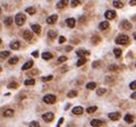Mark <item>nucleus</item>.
Wrapping results in <instances>:
<instances>
[{"instance_id":"nucleus-19","label":"nucleus","mask_w":136,"mask_h":127,"mask_svg":"<svg viewBox=\"0 0 136 127\" xmlns=\"http://www.w3.org/2000/svg\"><path fill=\"white\" fill-rule=\"evenodd\" d=\"M134 119H135L134 115H131V114H128V115L125 116V122H128V124H132V122H134Z\"/></svg>"},{"instance_id":"nucleus-27","label":"nucleus","mask_w":136,"mask_h":127,"mask_svg":"<svg viewBox=\"0 0 136 127\" xmlns=\"http://www.w3.org/2000/svg\"><path fill=\"white\" fill-rule=\"evenodd\" d=\"M95 88H97V83H94V82H90V83L86 84L87 90H94Z\"/></svg>"},{"instance_id":"nucleus-55","label":"nucleus","mask_w":136,"mask_h":127,"mask_svg":"<svg viewBox=\"0 0 136 127\" xmlns=\"http://www.w3.org/2000/svg\"><path fill=\"white\" fill-rule=\"evenodd\" d=\"M1 42H2V41H1V39H0V44H1Z\"/></svg>"},{"instance_id":"nucleus-53","label":"nucleus","mask_w":136,"mask_h":127,"mask_svg":"<svg viewBox=\"0 0 136 127\" xmlns=\"http://www.w3.org/2000/svg\"><path fill=\"white\" fill-rule=\"evenodd\" d=\"M1 70H2V68H1V67H0V73H1Z\"/></svg>"},{"instance_id":"nucleus-38","label":"nucleus","mask_w":136,"mask_h":127,"mask_svg":"<svg viewBox=\"0 0 136 127\" xmlns=\"http://www.w3.org/2000/svg\"><path fill=\"white\" fill-rule=\"evenodd\" d=\"M18 88V84L16 82H11V83L8 84V88H12L14 90V88Z\"/></svg>"},{"instance_id":"nucleus-12","label":"nucleus","mask_w":136,"mask_h":127,"mask_svg":"<svg viewBox=\"0 0 136 127\" xmlns=\"http://www.w3.org/2000/svg\"><path fill=\"white\" fill-rule=\"evenodd\" d=\"M109 26H110L109 22L104 20V22H101V23L99 24V30H101V31H106V30L109 28Z\"/></svg>"},{"instance_id":"nucleus-54","label":"nucleus","mask_w":136,"mask_h":127,"mask_svg":"<svg viewBox=\"0 0 136 127\" xmlns=\"http://www.w3.org/2000/svg\"><path fill=\"white\" fill-rule=\"evenodd\" d=\"M1 12H2V10H1V8H0V15H1Z\"/></svg>"},{"instance_id":"nucleus-7","label":"nucleus","mask_w":136,"mask_h":127,"mask_svg":"<svg viewBox=\"0 0 136 127\" xmlns=\"http://www.w3.org/2000/svg\"><path fill=\"white\" fill-rule=\"evenodd\" d=\"M58 20V15H51V16H49V17L47 18V23L49 25H53V24H56V22Z\"/></svg>"},{"instance_id":"nucleus-10","label":"nucleus","mask_w":136,"mask_h":127,"mask_svg":"<svg viewBox=\"0 0 136 127\" xmlns=\"http://www.w3.org/2000/svg\"><path fill=\"white\" fill-rule=\"evenodd\" d=\"M31 28H32V31L34 32L35 34H37V35L41 34V26L39 24H32L31 25Z\"/></svg>"},{"instance_id":"nucleus-43","label":"nucleus","mask_w":136,"mask_h":127,"mask_svg":"<svg viewBox=\"0 0 136 127\" xmlns=\"http://www.w3.org/2000/svg\"><path fill=\"white\" fill-rule=\"evenodd\" d=\"M129 88H131L132 90H135V88H136V82H135V81L132 82V83L129 84Z\"/></svg>"},{"instance_id":"nucleus-26","label":"nucleus","mask_w":136,"mask_h":127,"mask_svg":"<svg viewBox=\"0 0 136 127\" xmlns=\"http://www.w3.org/2000/svg\"><path fill=\"white\" fill-rule=\"evenodd\" d=\"M18 62V57H11V58L8 60V64L9 65H16Z\"/></svg>"},{"instance_id":"nucleus-24","label":"nucleus","mask_w":136,"mask_h":127,"mask_svg":"<svg viewBox=\"0 0 136 127\" xmlns=\"http://www.w3.org/2000/svg\"><path fill=\"white\" fill-rule=\"evenodd\" d=\"M100 41H101V38H100L99 35H93V36H92V39H91V42L93 44H98Z\"/></svg>"},{"instance_id":"nucleus-51","label":"nucleus","mask_w":136,"mask_h":127,"mask_svg":"<svg viewBox=\"0 0 136 127\" xmlns=\"http://www.w3.org/2000/svg\"><path fill=\"white\" fill-rule=\"evenodd\" d=\"M67 69H68V68H67V67H64V68H62V69H61V72H62V73H64V72H66V70H67Z\"/></svg>"},{"instance_id":"nucleus-28","label":"nucleus","mask_w":136,"mask_h":127,"mask_svg":"<svg viewBox=\"0 0 136 127\" xmlns=\"http://www.w3.org/2000/svg\"><path fill=\"white\" fill-rule=\"evenodd\" d=\"M9 56H10V52H9V51H2V52H0V58H1V59H6V58H8Z\"/></svg>"},{"instance_id":"nucleus-37","label":"nucleus","mask_w":136,"mask_h":127,"mask_svg":"<svg viewBox=\"0 0 136 127\" xmlns=\"http://www.w3.org/2000/svg\"><path fill=\"white\" fill-rule=\"evenodd\" d=\"M108 69L110 72H117V70H119V68H118V66H117V65H110V66L108 67Z\"/></svg>"},{"instance_id":"nucleus-25","label":"nucleus","mask_w":136,"mask_h":127,"mask_svg":"<svg viewBox=\"0 0 136 127\" xmlns=\"http://www.w3.org/2000/svg\"><path fill=\"white\" fill-rule=\"evenodd\" d=\"M52 57H53V54H52L51 52H43L42 54V58L44 59V60H49V59H51Z\"/></svg>"},{"instance_id":"nucleus-31","label":"nucleus","mask_w":136,"mask_h":127,"mask_svg":"<svg viewBox=\"0 0 136 127\" xmlns=\"http://www.w3.org/2000/svg\"><path fill=\"white\" fill-rule=\"evenodd\" d=\"M25 10H26L27 14H30V15H34L35 12H36V10H35L34 7H27Z\"/></svg>"},{"instance_id":"nucleus-45","label":"nucleus","mask_w":136,"mask_h":127,"mask_svg":"<svg viewBox=\"0 0 136 127\" xmlns=\"http://www.w3.org/2000/svg\"><path fill=\"white\" fill-rule=\"evenodd\" d=\"M36 74H39V70H37V69H34L33 72L30 73V75H36Z\"/></svg>"},{"instance_id":"nucleus-4","label":"nucleus","mask_w":136,"mask_h":127,"mask_svg":"<svg viewBox=\"0 0 136 127\" xmlns=\"http://www.w3.org/2000/svg\"><path fill=\"white\" fill-rule=\"evenodd\" d=\"M23 38H24V40L25 41H27V42H33L34 41V36H33L32 32H31L30 30L24 31V33H23Z\"/></svg>"},{"instance_id":"nucleus-29","label":"nucleus","mask_w":136,"mask_h":127,"mask_svg":"<svg viewBox=\"0 0 136 127\" xmlns=\"http://www.w3.org/2000/svg\"><path fill=\"white\" fill-rule=\"evenodd\" d=\"M67 96L68 98H75V96H77V91H75V90L69 91V92L67 93Z\"/></svg>"},{"instance_id":"nucleus-30","label":"nucleus","mask_w":136,"mask_h":127,"mask_svg":"<svg viewBox=\"0 0 136 127\" xmlns=\"http://www.w3.org/2000/svg\"><path fill=\"white\" fill-rule=\"evenodd\" d=\"M97 109H98V107H95V106H92V107H89L86 109V112L87 114H93V112H95V111H97Z\"/></svg>"},{"instance_id":"nucleus-39","label":"nucleus","mask_w":136,"mask_h":127,"mask_svg":"<svg viewBox=\"0 0 136 127\" xmlns=\"http://www.w3.org/2000/svg\"><path fill=\"white\" fill-rule=\"evenodd\" d=\"M65 61H67V57L66 56H61V57H59V58H58L57 62L58 64H61V62H65Z\"/></svg>"},{"instance_id":"nucleus-41","label":"nucleus","mask_w":136,"mask_h":127,"mask_svg":"<svg viewBox=\"0 0 136 127\" xmlns=\"http://www.w3.org/2000/svg\"><path fill=\"white\" fill-rule=\"evenodd\" d=\"M100 65H101V61L97 60V61H94V62L92 64V67H93V68H98V67H100Z\"/></svg>"},{"instance_id":"nucleus-46","label":"nucleus","mask_w":136,"mask_h":127,"mask_svg":"<svg viewBox=\"0 0 136 127\" xmlns=\"http://www.w3.org/2000/svg\"><path fill=\"white\" fill-rule=\"evenodd\" d=\"M129 5H131V6H135L136 5V0H131V1H129Z\"/></svg>"},{"instance_id":"nucleus-34","label":"nucleus","mask_w":136,"mask_h":127,"mask_svg":"<svg viewBox=\"0 0 136 127\" xmlns=\"http://www.w3.org/2000/svg\"><path fill=\"white\" fill-rule=\"evenodd\" d=\"M114 54H115V56H116V58H120L121 57V50L118 49V48H116V49H114Z\"/></svg>"},{"instance_id":"nucleus-52","label":"nucleus","mask_w":136,"mask_h":127,"mask_svg":"<svg viewBox=\"0 0 136 127\" xmlns=\"http://www.w3.org/2000/svg\"><path fill=\"white\" fill-rule=\"evenodd\" d=\"M69 107H70V104H67V106H66V107H65V109H66V110H67V109H68V108H69Z\"/></svg>"},{"instance_id":"nucleus-14","label":"nucleus","mask_w":136,"mask_h":127,"mask_svg":"<svg viewBox=\"0 0 136 127\" xmlns=\"http://www.w3.org/2000/svg\"><path fill=\"white\" fill-rule=\"evenodd\" d=\"M89 54H90V52L87 51V50L81 49V50H77L76 51V56H78L79 58H82V57H84V56H89Z\"/></svg>"},{"instance_id":"nucleus-17","label":"nucleus","mask_w":136,"mask_h":127,"mask_svg":"<svg viewBox=\"0 0 136 127\" xmlns=\"http://www.w3.org/2000/svg\"><path fill=\"white\" fill-rule=\"evenodd\" d=\"M33 61L32 60H30V61H26V62L23 65V67H22V69L23 70H27V69H30V68H32V66H33Z\"/></svg>"},{"instance_id":"nucleus-56","label":"nucleus","mask_w":136,"mask_h":127,"mask_svg":"<svg viewBox=\"0 0 136 127\" xmlns=\"http://www.w3.org/2000/svg\"><path fill=\"white\" fill-rule=\"evenodd\" d=\"M0 27H1V25H0Z\"/></svg>"},{"instance_id":"nucleus-3","label":"nucleus","mask_w":136,"mask_h":127,"mask_svg":"<svg viewBox=\"0 0 136 127\" xmlns=\"http://www.w3.org/2000/svg\"><path fill=\"white\" fill-rule=\"evenodd\" d=\"M43 101H44V103H47V104H53V103L57 101V96L53 94H47L43 96Z\"/></svg>"},{"instance_id":"nucleus-49","label":"nucleus","mask_w":136,"mask_h":127,"mask_svg":"<svg viewBox=\"0 0 136 127\" xmlns=\"http://www.w3.org/2000/svg\"><path fill=\"white\" fill-rule=\"evenodd\" d=\"M73 49V46H67V48H66V51H70V50H72Z\"/></svg>"},{"instance_id":"nucleus-32","label":"nucleus","mask_w":136,"mask_h":127,"mask_svg":"<svg viewBox=\"0 0 136 127\" xmlns=\"http://www.w3.org/2000/svg\"><path fill=\"white\" fill-rule=\"evenodd\" d=\"M3 23H5V25H7V26H10V25L12 24V17H6Z\"/></svg>"},{"instance_id":"nucleus-21","label":"nucleus","mask_w":136,"mask_h":127,"mask_svg":"<svg viewBox=\"0 0 136 127\" xmlns=\"http://www.w3.org/2000/svg\"><path fill=\"white\" fill-rule=\"evenodd\" d=\"M14 112H15V111H14L12 109H6L5 112H3V116H5V117H7V118L12 117V116H14Z\"/></svg>"},{"instance_id":"nucleus-47","label":"nucleus","mask_w":136,"mask_h":127,"mask_svg":"<svg viewBox=\"0 0 136 127\" xmlns=\"http://www.w3.org/2000/svg\"><path fill=\"white\" fill-rule=\"evenodd\" d=\"M62 122H64V118H60V119H59V122H58V125H57V127H60V125L62 124Z\"/></svg>"},{"instance_id":"nucleus-11","label":"nucleus","mask_w":136,"mask_h":127,"mask_svg":"<svg viewBox=\"0 0 136 127\" xmlns=\"http://www.w3.org/2000/svg\"><path fill=\"white\" fill-rule=\"evenodd\" d=\"M66 24H67V26L68 27H70V28H74V26H75V24H76V20L75 18H67L66 20Z\"/></svg>"},{"instance_id":"nucleus-22","label":"nucleus","mask_w":136,"mask_h":127,"mask_svg":"<svg viewBox=\"0 0 136 127\" xmlns=\"http://www.w3.org/2000/svg\"><path fill=\"white\" fill-rule=\"evenodd\" d=\"M85 64H86V58H85V57H82V58H79L78 60H77L76 66L81 67V66H83V65H85Z\"/></svg>"},{"instance_id":"nucleus-18","label":"nucleus","mask_w":136,"mask_h":127,"mask_svg":"<svg viewBox=\"0 0 136 127\" xmlns=\"http://www.w3.org/2000/svg\"><path fill=\"white\" fill-rule=\"evenodd\" d=\"M57 36H58V33L56 31H53V30H50V31H48V38H50L51 40L56 39Z\"/></svg>"},{"instance_id":"nucleus-8","label":"nucleus","mask_w":136,"mask_h":127,"mask_svg":"<svg viewBox=\"0 0 136 127\" xmlns=\"http://www.w3.org/2000/svg\"><path fill=\"white\" fill-rule=\"evenodd\" d=\"M120 27L123 30H126V31H128V30L132 28V24H131V22H128L127 20H124L123 22L120 23Z\"/></svg>"},{"instance_id":"nucleus-42","label":"nucleus","mask_w":136,"mask_h":127,"mask_svg":"<svg viewBox=\"0 0 136 127\" xmlns=\"http://www.w3.org/2000/svg\"><path fill=\"white\" fill-rule=\"evenodd\" d=\"M30 127H40V124L34 120V122H30Z\"/></svg>"},{"instance_id":"nucleus-15","label":"nucleus","mask_w":136,"mask_h":127,"mask_svg":"<svg viewBox=\"0 0 136 127\" xmlns=\"http://www.w3.org/2000/svg\"><path fill=\"white\" fill-rule=\"evenodd\" d=\"M109 118L111 120H114V122H116V120H118L119 118H120V114L119 112H111L109 114Z\"/></svg>"},{"instance_id":"nucleus-23","label":"nucleus","mask_w":136,"mask_h":127,"mask_svg":"<svg viewBox=\"0 0 136 127\" xmlns=\"http://www.w3.org/2000/svg\"><path fill=\"white\" fill-rule=\"evenodd\" d=\"M112 4H114L115 8H123V7H124V2L120 1V0H116V1H114Z\"/></svg>"},{"instance_id":"nucleus-9","label":"nucleus","mask_w":136,"mask_h":127,"mask_svg":"<svg viewBox=\"0 0 136 127\" xmlns=\"http://www.w3.org/2000/svg\"><path fill=\"white\" fill-rule=\"evenodd\" d=\"M68 2H69V0H60V1H58L56 7H57L58 9H62V8H65L67 5H68Z\"/></svg>"},{"instance_id":"nucleus-35","label":"nucleus","mask_w":136,"mask_h":127,"mask_svg":"<svg viewBox=\"0 0 136 127\" xmlns=\"http://www.w3.org/2000/svg\"><path fill=\"white\" fill-rule=\"evenodd\" d=\"M25 85H34L35 84V80H33V78H30V80H26V81L24 82Z\"/></svg>"},{"instance_id":"nucleus-1","label":"nucleus","mask_w":136,"mask_h":127,"mask_svg":"<svg viewBox=\"0 0 136 127\" xmlns=\"http://www.w3.org/2000/svg\"><path fill=\"white\" fill-rule=\"evenodd\" d=\"M116 43L121 44V46H126V44L129 43V36L126 34H119L116 38Z\"/></svg>"},{"instance_id":"nucleus-40","label":"nucleus","mask_w":136,"mask_h":127,"mask_svg":"<svg viewBox=\"0 0 136 127\" xmlns=\"http://www.w3.org/2000/svg\"><path fill=\"white\" fill-rule=\"evenodd\" d=\"M52 78H53V76H52V75L44 76V77H42V82H49V81H51Z\"/></svg>"},{"instance_id":"nucleus-16","label":"nucleus","mask_w":136,"mask_h":127,"mask_svg":"<svg viewBox=\"0 0 136 127\" xmlns=\"http://www.w3.org/2000/svg\"><path fill=\"white\" fill-rule=\"evenodd\" d=\"M91 125L93 127H100L101 125H103V122L100 119H93V120H91Z\"/></svg>"},{"instance_id":"nucleus-5","label":"nucleus","mask_w":136,"mask_h":127,"mask_svg":"<svg viewBox=\"0 0 136 127\" xmlns=\"http://www.w3.org/2000/svg\"><path fill=\"white\" fill-rule=\"evenodd\" d=\"M117 14L115 10H107L106 14H104V17L107 18V20H114V18H116Z\"/></svg>"},{"instance_id":"nucleus-20","label":"nucleus","mask_w":136,"mask_h":127,"mask_svg":"<svg viewBox=\"0 0 136 127\" xmlns=\"http://www.w3.org/2000/svg\"><path fill=\"white\" fill-rule=\"evenodd\" d=\"M19 46H20V43L18 41H14L10 43V49H12V50H18Z\"/></svg>"},{"instance_id":"nucleus-33","label":"nucleus","mask_w":136,"mask_h":127,"mask_svg":"<svg viewBox=\"0 0 136 127\" xmlns=\"http://www.w3.org/2000/svg\"><path fill=\"white\" fill-rule=\"evenodd\" d=\"M106 92H107V90H106V88H98V90H97V94L99 95V96L103 95Z\"/></svg>"},{"instance_id":"nucleus-2","label":"nucleus","mask_w":136,"mask_h":127,"mask_svg":"<svg viewBox=\"0 0 136 127\" xmlns=\"http://www.w3.org/2000/svg\"><path fill=\"white\" fill-rule=\"evenodd\" d=\"M14 20H15L16 25H18V26H22V25H24L25 20H26V16H25L24 14H22V12H18V14H16Z\"/></svg>"},{"instance_id":"nucleus-50","label":"nucleus","mask_w":136,"mask_h":127,"mask_svg":"<svg viewBox=\"0 0 136 127\" xmlns=\"http://www.w3.org/2000/svg\"><path fill=\"white\" fill-rule=\"evenodd\" d=\"M136 98V94H135V93H133V94H132V99H133V100H134V99H135Z\"/></svg>"},{"instance_id":"nucleus-13","label":"nucleus","mask_w":136,"mask_h":127,"mask_svg":"<svg viewBox=\"0 0 136 127\" xmlns=\"http://www.w3.org/2000/svg\"><path fill=\"white\" fill-rule=\"evenodd\" d=\"M83 112H84V109H83V107H79V106H77V107H75L73 109V114L74 115H82Z\"/></svg>"},{"instance_id":"nucleus-36","label":"nucleus","mask_w":136,"mask_h":127,"mask_svg":"<svg viewBox=\"0 0 136 127\" xmlns=\"http://www.w3.org/2000/svg\"><path fill=\"white\" fill-rule=\"evenodd\" d=\"M79 4H81V1H79V0H72V1H70V6H72L73 8L79 6Z\"/></svg>"},{"instance_id":"nucleus-44","label":"nucleus","mask_w":136,"mask_h":127,"mask_svg":"<svg viewBox=\"0 0 136 127\" xmlns=\"http://www.w3.org/2000/svg\"><path fill=\"white\" fill-rule=\"evenodd\" d=\"M65 41H66V38L62 36V35H61V36H59V43H64Z\"/></svg>"},{"instance_id":"nucleus-6","label":"nucleus","mask_w":136,"mask_h":127,"mask_svg":"<svg viewBox=\"0 0 136 127\" xmlns=\"http://www.w3.org/2000/svg\"><path fill=\"white\" fill-rule=\"evenodd\" d=\"M53 118H54V115L52 112H47V114H44V115L42 116V119L44 120L45 122H52V120H53Z\"/></svg>"},{"instance_id":"nucleus-48","label":"nucleus","mask_w":136,"mask_h":127,"mask_svg":"<svg viewBox=\"0 0 136 127\" xmlns=\"http://www.w3.org/2000/svg\"><path fill=\"white\" fill-rule=\"evenodd\" d=\"M32 56L36 58V57H39V52H37V51H34V52H33V54H32Z\"/></svg>"}]
</instances>
